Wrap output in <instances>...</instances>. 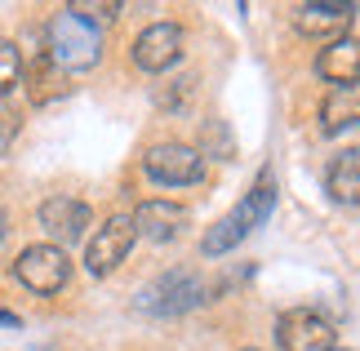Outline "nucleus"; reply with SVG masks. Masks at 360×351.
<instances>
[{
  "instance_id": "f257e3e1",
  "label": "nucleus",
  "mask_w": 360,
  "mask_h": 351,
  "mask_svg": "<svg viewBox=\"0 0 360 351\" xmlns=\"http://www.w3.org/2000/svg\"><path fill=\"white\" fill-rule=\"evenodd\" d=\"M271 209H276V178H271V170H262L258 178H254V187L245 191V200L231 209V214H223L214 222L210 231H205V241H200V254L205 258H218V254H231L240 241L254 227H262V222L271 218Z\"/></svg>"
},
{
  "instance_id": "f03ea898",
  "label": "nucleus",
  "mask_w": 360,
  "mask_h": 351,
  "mask_svg": "<svg viewBox=\"0 0 360 351\" xmlns=\"http://www.w3.org/2000/svg\"><path fill=\"white\" fill-rule=\"evenodd\" d=\"M49 58L63 67L67 76L72 72H89V67H98L103 58V32L85 18H76L72 9L53 13L49 18Z\"/></svg>"
},
{
  "instance_id": "7ed1b4c3",
  "label": "nucleus",
  "mask_w": 360,
  "mask_h": 351,
  "mask_svg": "<svg viewBox=\"0 0 360 351\" xmlns=\"http://www.w3.org/2000/svg\"><path fill=\"white\" fill-rule=\"evenodd\" d=\"M200 302H210V285H205V276H196V272H165L160 280H151V285L138 293V307L151 312V316H183Z\"/></svg>"
},
{
  "instance_id": "20e7f679",
  "label": "nucleus",
  "mask_w": 360,
  "mask_h": 351,
  "mask_svg": "<svg viewBox=\"0 0 360 351\" xmlns=\"http://www.w3.org/2000/svg\"><path fill=\"white\" fill-rule=\"evenodd\" d=\"M334 338H338L334 320L316 307H289L276 320V347L281 351H329Z\"/></svg>"
},
{
  "instance_id": "39448f33",
  "label": "nucleus",
  "mask_w": 360,
  "mask_h": 351,
  "mask_svg": "<svg viewBox=\"0 0 360 351\" xmlns=\"http://www.w3.org/2000/svg\"><path fill=\"white\" fill-rule=\"evenodd\" d=\"M143 170L160 187H191V182L205 178V156L187 143H156L143 156Z\"/></svg>"
},
{
  "instance_id": "423d86ee",
  "label": "nucleus",
  "mask_w": 360,
  "mask_h": 351,
  "mask_svg": "<svg viewBox=\"0 0 360 351\" xmlns=\"http://www.w3.org/2000/svg\"><path fill=\"white\" fill-rule=\"evenodd\" d=\"M138 241V231H134V222L129 214H116V218H107L98 231L89 236V245H85V272L89 276H112L116 267L129 258V249Z\"/></svg>"
},
{
  "instance_id": "0eeeda50",
  "label": "nucleus",
  "mask_w": 360,
  "mask_h": 351,
  "mask_svg": "<svg viewBox=\"0 0 360 351\" xmlns=\"http://www.w3.org/2000/svg\"><path fill=\"white\" fill-rule=\"evenodd\" d=\"M13 276L32 293H58L72 280V258L58 245H27L18 254V262H13Z\"/></svg>"
},
{
  "instance_id": "6e6552de",
  "label": "nucleus",
  "mask_w": 360,
  "mask_h": 351,
  "mask_svg": "<svg viewBox=\"0 0 360 351\" xmlns=\"http://www.w3.org/2000/svg\"><path fill=\"white\" fill-rule=\"evenodd\" d=\"M352 18H356V9L342 5V0H307V5L294 9V32L302 40H325V45H334V40L347 36Z\"/></svg>"
},
{
  "instance_id": "1a4fd4ad",
  "label": "nucleus",
  "mask_w": 360,
  "mask_h": 351,
  "mask_svg": "<svg viewBox=\"0 0 360 351\" xmlns=\"http://www.w3.org/2000/svg\"><path fill=\"white\" fill-rule=\"evenodd\" d=\"M183 45H187V36H183L178 23H151L134 40V63L143 67V72L160 76V72H169V67L183 58Z\"/></svg>"
},
{
  "instance_id": "9d476101",
  "label": "nucleus",
  "mask_w": 360,
  "mask_h": 351,
  "mask_svg": "<svg viewBox=\"0 0 360 351\" xmlns=\"http://www.w3.org/2000/svg\"><path fill=\"white\" fill-rule=\"evenodd\" d=\"M40 227H45V236H53V245H76L80 236H85L89 227V205L76 200V196H49L45 205L36 209Z\"/></svg>"
},
{
  "instance_id": "9b49d317",
  "label": "nucleus",
  "mask_w": 360,
  "mask_h": 351,
  "mask_svg": "<svg viewBox=\"0 0 360 351\" xmlns=\"http://www.w3.org/2000/svg\"><path fill=\"white\" fill-rule=\"evenodd\" d=\"M129 222H134L138 236H147V241L165 245V241H178V236L187 231L191 214H187L178 200H143V205L129 214Z\"/></svg>"
},
{
  "instance_id": "f8f14e48",
  "label": "nucleus",
  "mask_w": 360,
  "mask_h": 351,
  "mask_svg": "<svg viewBox=\"0 0 360 351\" xmlns=\"http://www.w3.org/2000/svg\"><path fill=\"white\" fill-rule=\"evenodd\" d=\"M18 80L27 85V98H32L36 107H49V103H58V98L72 94V85H67V72L49 58V53H36V58L22 67Z\"/></svg>"
},
{
  "instance_id": "ddd939ff",
  "label": "nucleus",
  "mask_w": 360,
  "mask_h": 351,
  "mask_svg": "<svg viewBox=\"0 0 360 351\" xmlns=\"http://www.w3.org/2000/svg\"><path fill=\"white\" fill-rule=\"evenodd\" d=\"M316 72H321L329 85H338V89L360 85V40L342 36V40H334V45H325L321 58H316Z\"/></svg>"
},
{
  "instance_id": "4468645a",
  "label": "nucleus",
  "mask_w": 360,
  "mask_h": 351,
  "mask_svg": "<svg viewBox=\"0 0 360 351\" xmlns=\"http://www.w3.org/2000/svg\"><path fill=\"white\" fill-rule=\"evenodd\" d=\"M325 191L338 205H360V147H347L329 160L325 170Z\"/></svg>"
},
{
  "instance_id": "2eb2a0df",
  "label": "nucleus",
  "mask_w": 360,
  "mask_h": 351,
  "mask_svg": "<svg viewBox=\"0 0 360 351\" xmlns=\"http://www.w3.org/2000/svg\"><path fill=\"white\" fill-rule=\"evenodd\" d=\"M356 125H360V85L334 89L321 103V129L325 134H342V129H356Z\"/></svg>"
},
{
  "instance_id": "dca6fc26",
  "label": "nucleus",
  "mask_w": 360,
  "mask_h": 351,
  "mask_svg": "<svg viewBox=\"0 0 360 351\" xmlns=\"http://www.w3.org/2000/svg\"><path fill=\"white\" fill-rule=\"evenodd\" d=\"M200 156H218V160H231L236 156V138H231V129H227V120H200Z\"/></svg>"
},
{
  "instance_id": "f3484780",
  "label": "nucleus",
  "mask_w": 360,
  "mask_h": 351,
  "mask_svg": "<svg viewBox=\"0 0 360 351\" xmlns=\"http://www.w3.org/2000/svg\"><path fill=\"white\" fill-rule=\"evenodd\" d=\"M18 76H22V58H18V49H13L9 40H0V98H5L13 85H18Z\"/></svg>"
},
{
  "instance_id": "a211bd4d",
  "label": "nucleus",
  "mask_w": 360,
  "mask_h": 351,
  "mask_svg": "<svg viewBox=\"0 0 360 351\" xmlns=\"http://www.w3.org/2000/svg\"><path fill=\"white\" fill-rule=\"evenodd\" d=\"M67 9H72L76 18L94 23V27H98V23H112L116 13H120V5H116V0H94V5H89V0H76V5H67Z\"/></svg>"
},
{
  "instance_id": "6ab92c4d",
  "label": "nucleus",
  "mask_w": 360,
  "mask_h": 351,
  "mask_svg": "<svg viewBox=\"0 0 360 351\" xmlns=\"http://www.w3.org/2000/svg\"><path fill=\"white\" fill-rule=\"evenodd\" d=\"M196 85H200V76H178L174 85H169V94H160L156 103H160V107H169V111H178L191 94H196Z\"/></svg>"
},
{
  "instance_id": "aec40b11",
  "label": "nucleus",
  "mask_w": 360,
  "mask_h": 351,
  "mask_svg": "<svg viewBox=\"0 0 360 351\" xmlns=\"http://www.w3.org/2000/svg\"><path fill=\"white\" fill-rule=\"evenodd\" d=\"M18 129H22V120H18V111L13 107H0V156L9 151V143L18 138Z\"/></svg>"
},
{
  "instance_id": "412c9836",
  "label": "nucleus",
  "mask_w": 360,
  "mask_h": 351,
  "mask_svg": "<svg viewBox=\"0 0 360 351\" xmlns=\"http://www.w3.org/2000/svg\"><path fill=\"white\" fill-rule=\"evenodd\" d=\"M0 325H18V316H13V312H0Z\"/></svg>"
},
{
  "instance_id": "4be33fe9",
  "label": "nucleus",
  "mask_w": 360,
  "mask_h": 351,
  "mask_svg": "<svg viewBox=\"0 0 360 351\" xmlns=\"http://www.w3.org/2000/svg\"><path fill=\"white\" fill-rule=\"evenodd\" d=\"M329 351H352V347H329Z\"/></svg>"
},
{
  "instance_id": "5701e85b",
  "label": "nucleus",
  "mask_w": 360,
  "mask_h": 351,
  "mask_svg": "<svg viewBox=\"0 0 360 351\" xmlns=\"http://www.w3.org/2000/svg\"><path fill=\"white\" fill-rule=\"evenodd\" d=\"M240 351H258V347H240Z\"/></svg>"
}]
</instances>
